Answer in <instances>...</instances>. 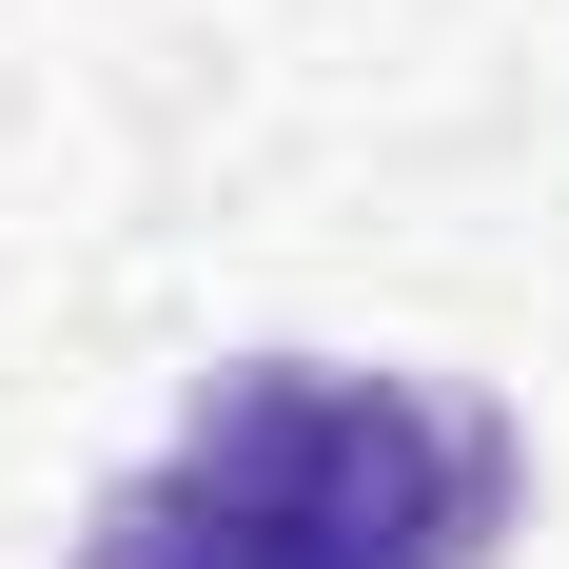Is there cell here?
Returning <instances> with one entry per match:
<instances>
[{
    "label": "cell",
    "mask_w": 569,
    "mask_h": 569,
    "mask_svg": "<svg viewBox=\"0 0 569 569\" xmlns=\"http://www.w3.org/2000/svg\"><path fill=\"white\" fill-rule=\"evenodd\" d=\"M530 511V432L452 373L236 353L158 452L79 511V569H491Z\"/></svg>",
    "instance_id": "cell-1"
}]
</instances>
